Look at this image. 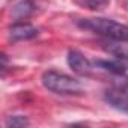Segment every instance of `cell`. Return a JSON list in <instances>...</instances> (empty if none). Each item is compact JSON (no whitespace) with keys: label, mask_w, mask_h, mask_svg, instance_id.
Here are the masks:
<instances>
[{"label":"cell","mask_w":128,"mask_h":128,"mask_svg":"<svg viewBox=\"0 0 128 128\" xmlns=\"http://www.w3.org/2000/svg\"><path fill=\"white\" fill-rule=\"evenodd\" d=\"M82 29L90 30L113 41L128 42V26L110 18H83L78 21Z\"/></svg>","instance_id":"obj_1"},{"label":"cell","mask_w":128,"mask_h":128,"mask_svg":"<svg viewBox=\"0 0 128 128\" xmlns=\"http://www.w3.org/2000/svg\"><path fill=\"white\" fill-rule=\"evenodd\" d=\"M77 2H78L82 6H84V8L90 9V11L102 9V8L107 5V0H77Z\"/></svg>","instance_id":"obj_9"},{"label":"cell","mask_w":128,"mask_h":128,"mask_svg":"<svg viewBox=\"0 0 128 128\" xmlns=\"http://www.w3.org/2000/svg\"><path fill=\"white\" fill-rule=\"evenodd\" d=\"M35 12H36V5L32 2V0H21V2H18L17 5H14V8L11 11L12 17L17 18V20L27 18Z\"/></svg>","instance_id":"obj_6"},{"label":"cell","mask_w":128,"mask_h":128,"mask_svg":"<svg viewBox=\"0 0 128 128\" xmlns=\"http://www.w3.org/2000/svg\"><path fill=\"white\" fill-rule=\"evenodd\" d=\"M45 89L59 95H78L82 94V83L74 77L59 71H45L41 77Z\"/></svg>","instance_id":"obj_2"},{"label":"cell","mask_w":128,"mask_h":128,"mask_svg":"<svg viewBox=\"0 0 128 128\" xmlns=\"http://www.w3.org/2000/svg\"><path fill=\"white\" fill-rule=\"evenodd\" d=\"M27 125H29V119L23 114H11L5 120L6 128H23V126H27Z\"/></svg>","instance_id":"obj_8"},{"label":"cell","mask_w":128,"mask_h":128,"mask_svg":"<svg viewBox=\"0 0 128 128\" xmlns=\"http://www.w3.org/2000/svg\"><path fill=\"white\" fill-rule=\"evenodd\" d=\"M104 101L108 106H112L113 108H116V110L128 114V95H125L124 92L113 90V89L106 90L104 92Z\"/></svg>","instance_id":"obj_5"},{"label":"cell","mask_w":128,"mask_h":128,"mask_svg":"<svg viewBox=\"0 0 128 128\" xmlns=\"http://www.w3.org/2000/svg\"><path fill=\"white\" fill-rule=\"evenodd\" d=\"M9 38L12 41H26V39H32L35 36H38L39 30L32 26L30 23H23V21H18V23H14L9 29Z\"/></svg>","instance_id":"obj_4"},{"label":"cell","mask_w":128,"mask_h":128,"mask_svg":"<svg viewBox=\"0 0 128 128\" xmlns=\"http://www.w3.org/2000/svg\"><path fill=\"white\" fill-rule=\"evenodd\" d=\"M66 60H68V65L70 68L77 72L78 76H90L92 72V63L90 60L80 51L77 50H70L68 51V56H66Z\"/></svg>","instance_id":"obj_3"},{"label":"cell","mask_w":128,"mask_h":128,"mask_svg":"<svg viewBox=\"0 0 128 128\" xmlns=\"http://www.w3.org/2000/svg\"><path fill=\"white\" fill-rule=\"evenodd\" d=\"M94 65L108 74L113 76H124L125 74V66L119 62H113V60H104V59H95Z\"/></svg>","instance_id":"obj_7"}]
</instances>
